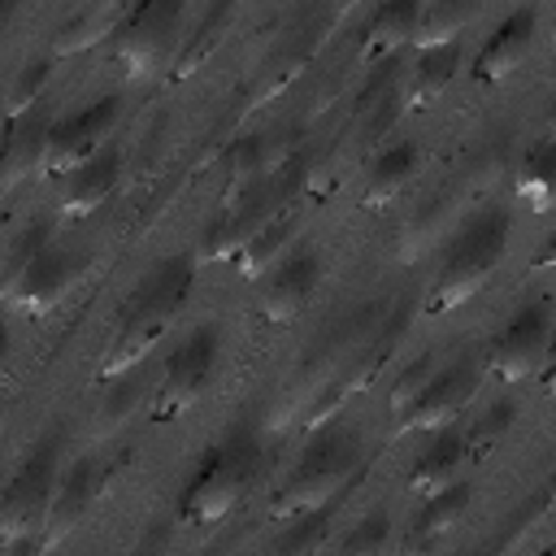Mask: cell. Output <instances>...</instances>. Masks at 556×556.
<instances>
[{
    "label": "cell",
    "instance_id": "30bf717a",
    "mask_svg": "<svg viewBox=\"0 0 556 556\" xmlns=\"http://www.w3.org/2000/svg\"><path fill=\"white\" fill-rule=\"evenodd\" d=\"M122 117V96L109 91V96H96L91 104H83L78 113L70 117H56L48 126V143H43V161H39V174L56 178L65 169H74L78 161H87L96 148H104L113 139V126Z\"/></svg>",
    "mask_w": 556,
    "mask_h": 556
},
{
    "label": "cell",
    "instance_id": "74e56055",
    "mask_svg": "<svg viewBox=\"0 0 556 556\" xmlns=\"http://www.w3.org/2000/svg\"><path fill=\"white\" fill-rule=\"evenodd\" d=\"M17 4H22V0H0V35L9 30V22H13V13H17Z\"/></svg>",
    "mask_w": 556,
    "mask_h": 556
},
{
    "label": "cell",
    "instance_id": "d4e9b609",
    "mask_svg": "<svg viewBox=\"0 0 556 556\" xmlns=\"http://www.w3.org/2000/svg\"><path fill=\"white\" fill-rule=\"evenodd\" d=\"M513 191L530 213H547L552 208V195H556V139H534L526 148V156L517 165V178H513Z\"/></svg>",
    "mask_w": 556,
    "mask_h": 556
},
{
    "label": "cell",
    "instance_id": "e0dca14e",
    "mask_svg": "<svg viewBox=\"0 0 556 556\" xmlns=\"http://www.w3.org/2000/svg\"><path fill=\"white\" fill-rule=\"evenodd\" d=\"M465 65V48L460 39H443V43H417V56H413V70L404 78V91H400V109L408 113H421L430 104H439L456 74Z\"/></svg>",
    "mask_w": 556,
    "mask_h": 556
},
{
    "label": "cell",
    "instance_id": "1f68e13d",
    "mask_svg": "<svg viewBox=\"0 0 556 556\" xmlns=\"http://www.w3.org/2000/svg\"><path fill=\"white\" fill-rule=\"evenodd\" d=\"M52 65H56V56H30V61L17 70V78H13L9 96H4L9 117L26 113L30 104H39V100H43V91H48V83H52Z\"/></svg>",
    "mask_w": 556,
    "mask_h": 556
},
{
    "label": "cell",
    "instance_id": "d6a6232c",
    "mask_svg": "<svg viewBox=\"0 0 556 556\" xmlns=\"http://www.w3.org/2000/svg\"><path fill=\"white\" fill-rule=\"evenodd\" d=\"M447 222H452V204H447V200H430V204H421L417 217H413L408 230H404V248H400V256L413 261L430 239L447 235Z\"/></svg>",
    "mask_w": 556,
    "mask_h": 556
},
{
    "label": "cell",
    "instance_id": "d6986e66",
    "mask_svg": "<svg viewBox=\"0 0 556 556\" xmlns=\"http://www.w3.org/2000/svg\"><path fill=\"white\" fill-rule=\"evenodd\" d=\"M421 9H426V0H378V9L369 13V22L361 30V65H374V61L395 56L408 43H417Z\"/></svg>",
    "mask_w": 556,
    "mask_h": 556
},
{
    "label": "cell",
    "instance_id": "f1b7e54d",
    "mask_svg": "<svg viewBox=\"0 0 556 556\" xmlns=\"http://www.w3.org/2000/svg\"><path fill=\"white\" fill-rule=\"evenodd\" d=\"M130 9V0H91L61 35H56V56H65V52H83L87 43H96L104 30H113L117 26V17Z\"/></svg>",
    "mask_w": 556,
    "mask_h": 556
},
{
    "label": "cell",
    "instance_id": "7402d4cb",
    "mask_svg": "<svg viewBox=\"0 0 556 556\" xmlns=\"http://www.w3.org/2000/svg\"><path fill=\"white\" fill-rule=\"evenodd\" d=\"M239 9H243V0H208V9L200 13L195 30H191V35H182V48H178V56H174L169 74H174V78H191V74H195V70H200L217 48H222V39L230 35V26H235Z\"/></svg>",
    "mask_w": 556,
    "mask_h": 556
},
{
    "label": "cell",
    "instance_id": "277c9868",
    "mask_svg": "<svg viewBox=\"0 0 556 556\" xmlns=\"http://www.w3.org/2000/svg\"><path fill=\"white\" fill-rule=\"evenodd\" d=\"M508 230H513V217L500 204L473 208L456 230H447L443 261L426 291V313H452L465 300H473L491 282V274L504 265Z\"/></svg>",
    "mask_w": 556,
    "mask_h": 556
},
{
    "label": "cell",
    "instance_id": "603a6c76",
    "mask_svg": "<svg viewBox=\"0 0 556 556\" xmlns=\"http://www.w3.org/2000/svg\"><path fill=\"white\" fill-rule=\"evenodd\" d=\"M287 161V148L278 143L274 130H252V135H239L230 156H226V200H235L243 187H252L256 178L274 174L278 165Z\"/></svg>",
    "mask_w": 556,
    "mask_h": 556
},
{
    "label": "cell",
    "instance_id": "8fae6325",
    "mask_svg": "<svg viewBox=\"0 0 556 556\" xmlns=\"http://www.w3.org/2000/svg\"><path fill=\"white\" fill-rule=\"evenodd\" d=\"M321 252L317 248H291V252H282L265 274H261V287H256V313L265 317V321H274V326H287V321H295L308 304H313V295H317V287H321Z\"/></svg>",
    "mask_w": 556,
    "mask_h": 556
},
{
    "label": "cell",
    "instance_id": "6da1fadb",
    "mask_svg": "<svg viewBox=\"0 0 556 556\" xmlns=\"http://www.w3.org/2000/svg\"><path fill=\"white\" fill-rule=\"evenodd\" d=\"M195 282V256L191 252H174L161 256L135 287L130 295L117 304V321L113 334L104 343V356L96 361V378L113 382L126 369H139V361L169 334V326L178 321L187 295Z\"/></svg>",
    "mask_w": 556,
    "mask_h": 556
},
{
    "label": "cell",
    "instance_id": "836d02e7",
    "mask_svg": "<svg viewBox=\"0 0 556 556\" xmlns=\"http://www.w3.org/2000/svg\"><path fill=\"white\" fill-rule=\"evenodd\" d=\"M391 539V508L387 504H374L348 534H343V556H365V552H382Z\"/></svg>",
    "mask_w": 556,
    "mask_h": 556
},
{
    "label": "cell",
    "instance_id": "52a82bcc",
    "mask_svg": "<svg viewBox=\"0 0 556 556\" xmlns=\"http://www.w3.org/2000/svg\"><path fill=\"white\" fill-rule=\"evenodd\" d=\"M182 17H187V0H130V9L109 30L113 61L130 78L169 70L182 48Z\"/></svg>",
    "mask_w": 556,
    "mask_h": 556
},
{
    "label": "cell",
    "instance_id": "83f0119b",
    "mask_svg": "<svg viewBox=\"0 0 556 556\" xmlns=\"http://www.w3.org/2000/svg\"><path fill=\"white\" fill-rule=\"evenodd\" d=\"M517 400L513 395H500L495 404H486L469 426H465V456L469 460H482V456H491L504 439H508V430L517 426Z\"/></svg>",
    "mask_w": 556,
    "mask_h": 556
},
{
    "label": "cell",
    "instance_id": "3957f363",
    "mask_svg": "<svg viewBox=\"0 0 556 556\" xmlns=\"http://www.w3.org/2000/svg\"><path fill=\"white\" fill-rule=\"evenodd\" d=\"M265 469V439L256 421H235L226 426V434L204 447L200 465L191 469L182 500H178V517L187 526H217L226 513H235V504L256 486Z\"/></svg>",
    "mask_w": 556,
    "mask_h": 556
},
{
    "label": "cell",
    "instance_id": "ffe728a7",
    "mask_svg": "<svg viewBox=\"0 0 556 556\" xmlns=\"http://www.w3.org/2000/svg\"><path fill=\"white\" fill-rule=\"evenodd\" d=\"M469 504H473V486L465 478H452L434 495H421V508L408 521V547H434V543H443L469 517Z\"/></svg>",
    "mask_w": 556,
    "mask_h": 556
},
{
    "label": "cell",
    "instance_id": "ba28073f",
    "mask_svg": "<svg viewBox=\"0 0 556 556\" xmlns=\"http://www.w3.org/2000/svg\"><path fill=\"white\" fill-rule=\"evenodd\" d=\"M287 208H291V165L282 161L274 174L256 178V182L243 187L235 200H226V213H222V222L204 235L200 256H204V261H226V256H235L265 222H274V217L287 213ZM200 256H195V261H200Z\"/></svg>",
    "mask_w": 556,
    "mask_h": 556
},
{
    "label": "cell",
    "instance_id": "8d00e7d4",
    "mask_svg": "<svg viewBox=\"0 0 556 556\" xmlns=\"http://www.w3.org/2000/svg\"><path fill=\"white\" fill-rule=\"evenodd\" d=\"M9 343H13V330H9V321H4V313H0V369H4V361H9Z\"/></svg>",
    "mask_w": 556,
    "mask_h": 556
},
{
    "label": "cell",
    "instance_id": "9a60e30c",
    "mask_svg": "<svg viewBox=\"0 0 556 556\" xmlns=\"http://www.w3.org/2000/svg\"><path fill=\"white\" fill-rule=\"evenodd\" d=\"M126 161H122V143H104L96 148L87 161H78L74 169H65V187H61V217H91L96 208H104V200H113V191L122 187Z\"/></svg>",
    "mask_w": 556,
    "mask_h": 556
},
{
    "label": "cell",
    "instance_id": "4316f807",
    "mask_svg": "<svg viewBox=\"0 0 556 556\" xmlns=\"http://www.w3.org/2000/svg\"><path fill=\"white\" fill-rule=\"evenodd\" d=\"M343 500H348V495H334V500H326V504H317V508H304V513L287 517V530L274 539V552H287V556H308V552L326 547L330 526H334V508H339Z\"/></svg>",
    "mask_w": 556,
    "mask_h": 556
},
{
    "label": "cell",
    "instance_id": "e575fe53",
    "mask_svg": "<svg viewBox=\"0 0 556 556\" xmlns=\"http://www.w3.org/2000/svg\"><path fill=\"white\" fill-rule=\"evenodd\" d=\"M547 513H552V486H539L513 517H508V530L491 543L495 552H513V547H521V534L530 530V526H539V521H547Z\"/></svg>",
    "mask_w": 556,
    "mask_h": 556
},
{
    "label": "cell",
    "instance_id": "484cf974",
    "mask_svg": "<svg viewBox=\"0 0 556 556\" xmlns=\"http://www.w3.org/2000/svg\"><path fill=\"white\" fill-rule=\"evenodd\" d=\"M295 235V213L287 208V213H278L274 222H265L230 261H235V269L243 274V278H261L282 252H287V239Z\"/></svg>",
    "mask_w": 556,
    "mask_h": 556
},
{
    "label": "cell",
    "instance_id": "7c38bea8",
    "mask_svg": "<svg viewBox=\"0 0 556 556\" xmlns=\"http://www.w3.org/2000/svg\"><path fill=\"white\" fill-rule=\"evenodd\" d=\"M83 269H87V256H83V252L61 248V243H48V248H39L35 261L0 291V300H9L13 308H22V313H30V317H43V313H52V308L78 287Z\"/></svg>",
    "mask_w": 556,
    "mask_h": 556
},
{
    "label": "cell",
    "instance_id": "f546056e",
    "mask_svg": "<svg viewBox=\"0 0 556 556\" xmlns=\"http://www.w3.org/2000/svg\"><path fill=\"white\" fill-rule=\"evenodd\" d=\"M486 9V0H426L421 9V30L417 43H443V39H460V30Z\"/></svg>",
    "mask_w": 556,
    "mask_h": 556
},
{
    "label": "cell",
    "instance_id": "9c48e42d",
    "mask_svg": "<svg viewBox=\"0 0 556 556\" xmlns=\"http://www.w3.org/2000/svg\"><path fill=\"white\" fill-rule=\"evenodd\" d=\"M552 348V300H526L486 343V374L495 382H526L543 369Z\"/></svg>",
    "mask_w": 556,
    "mask_h": 556
},
{
    "label": "cell",
    "instance_id": "2e32d148",
    "mask_svg": "<svg viewBox=\"0 0 556 556\" xmlns=\"http://www.w3.org/2000/svg\"><path fill=\"white\" fill-rule=\"evenodd\" d=\"M534 35H539V4H521V9L504 13L500 26L486 35L478 61H473V78H478L482 87H495V83H504L508 74H517L521 61H526L530 48H534Z\"/></svg>",
    "mask_w": 556,
    "mask_h": 556
},
{
    "label": "cell",
    "instance_id": "d590c367",
    "mask_svg": "<svg viewBox=\"0 0 556 556\" xmlns=\"http://www.w3.org/2000/svg\"><path fill=\"white\" fill-rule=\"evenodd\" d=\"M430 374H434V352H421V356L395 378V387H391V417H400V413L413 404V395L426 387Z\"/></svg>",
    "mask_w": 556,
    "mask_h": 556
},
{
    "label": "cell",
    "instance_id": "5bb4252c",
    "mask_svg": "<svg viewBox=\"0 0 556 556\" xmlns=\"http://www.w3.org/2000/svg\"><path fill=\"white\" fill-rule=\"evenodd\" d=\"M113 465L117 460L113 456H100V452H83L70 465H61V478H56V491H52V508H48L39 547H56L87 517V508L104 495V486L113 478Z\"/></svg>",
    "mask_w": 556,
    "mask_h": 556
},
{
    "label": "cell",
    "instance_id": "f35d334b",
    "mask_svg": "<svg viewBox=\"0 0 556 556\" xmlns=\"http://www.w3.org/2000/svg\"><path fill=\"white\" fill-rule=\"evenodd\" d=\"M9 126H13V117H9V109H4V100H0V152H4V143H9Z\"/></svg>",
    "mask_w": 556,
    "mask_h": 556
},
{
    "label": "cell",
    "instance_id": "7a4b0ae2",
    "mask_svg": "<svg viewBox=\"0 0 556 556\" xmlns=\"http://www.w3.org/2000/svg\"><path fill=\"white\" fill-rule=\"evenodd\" d=\"M369 465L365 452V434L352 421H317V430L308 434V443L300 447V456L291 460V469L282 473V482L269 495V517L287 521L304 508H317L334 495H348L361 473Z\"/></svg>",
    "mask_w": 556,
    "mask_h": 556
},
{
    "label": "cell",
    "instance_id": "cb8c5ba5",
    "mask_svg": "<svg viewBox=\"0 0 556 556\" xmlns=\"http://www.w3.org/2000/svg\"><path fill=\"white\" fill-rule=\"evenodd\" d=\"M417 165H421V148H417V143L400 139V143L382 148V152L374 156L369 174H365V195H361V204H365V208L391 204V200L417 178Z\"/></svg>",
    "mask_w": 556,
    "mask_h": 556
},
{
    "label": "cell",
    "instance_id": "8992f818",
    "mask_svg": "<svg viewBox=\"0 0 556 556\" xmlns=\"http://www.w3.org/2000/svg\"><path fill=\"white\" fill-rule=\"evenodd\" d=\"M217 361H222V326L217 321L191 326L161 361V374H156L152 400H148L152 421H178L182 413H191L208 395Z\"/></svg>",
    "mask_w": 556,
    "mask_h": 556
},
{
    "label": "cell",
    "instance_id": "44dd1931",
    "mask_svg": "<svg viewBox=\"0 0 556 556\" xmlns=\"http://www.w3.org/2000/svg\"><path fill=\"white\" fill-rule=\"evenodd\" d=\"M434 439L426 443V452H417L413 469H408V491L421 500V495H434L439 486H447L452 478H460V465L469 460L465 456V430L452 421V426H439L430 430Z\"/></svg>",
    "mask_w": 556,
    "mask_h": 556
},
{
    "label": "cell",
    "instance_id": "5b68a950",
    "mask_svg": "<svg viewBox=\"0 0 556 556\" xmlns=\"http://www.w3.org/2000/svg\"><path fill=\"white\" fill-rule=\"evenodd\" d=\"M65 465V430L52 426L48 434H39L26 456L17 460V469L9 473V482L0 486V543L17 547V543H39L48 508H52V491Z\"/></svg>",
    "mask_w": 556,
    "mask_h": 556
},
{
    "label": "cell",
    "instance_id": "4dcf8cb0",
    "mask_svg": "<svg viewBox=\"0 0 556 556\" xmlns=\"http://www.w3.org/2000/svg\"><path fill=\"white\" fill-rule=\"evenodd\" d=\"M52 243V217H30L17 235H13V243H9V252H4V265H0V291L35 261V252L39 248H48Z\"/></svg>",
    "mask_w": 556,
    "mask_h": 556
},
{
    "label": "cell",
    "instance_id": "ac0fdd59",
    "mask_svg": "<svg viewBox=\"0 0 556 556\" xmlns=\"http://www.w3.org/2000/svg\"><path fill=\"white\" fill-rule=\"evenodd\" d=\"M48 126H52V113H48V100L30 104L26 113L13 117L9 126V143L0 152V200L26 182L30 174H39V161H43V143H48Z\"/></svg>",
    "mask_w": 556,
    "mask_h": 556
},
{
    "label": "cell",
    "instance_id": "4fadbf2b",
    "mask_svg": "<svg viewBox=\"0 0 556 556\" xmlns=\"http://www.w3.org/2000/svg\"><path fill=\"white\" fill-rule=\"evenodd\" d=\"M478 378H482V365L473 356H456L452 365H434V374L413 395V404L395 417V426L400 430H439V426H452L469 408V400L478 395Z\"/></svg>",
    "mask_w": 556,
    "mask_h": 556
}]
</instances>
